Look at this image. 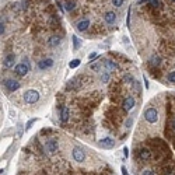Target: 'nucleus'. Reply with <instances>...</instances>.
Returning <instances> with one entry per match:
<instances>
[{"instance_id": "1", "label": "nucleus", "mask_w": 175, "mask_h": 175, "mask_svg": "<svg viewBox=\"0 0 175 175\" xmlns=\"http://www.w3.org/2000/svg\"><path fill=\"white\" fill-rule=\"evenodd\" d=\"M143 116H144V120L151 123V125L158 122V111H157L156 108H147V109L144 111Z\"/></svg>"}, {"instance_id": "2", "label": "nucleus", "mask_w": 175, "mask_h": 175, "mask_svg": "<svg viewBox=\"0 0 175 175\" xmlns=\"http://www.w3.org/2000/svg\"><path fill=\"white\" fill-rule=\"evenodd\" d=\"M39 100V93L37 90H28L24 94V101L27 104H35Z\"/></svg>"}, {"instance_id": "3", "label": "nucleus", "mask_w": 175, "mask_h": 175, "mask_svg": "<svg viewBox=\"0 0 175 175\" xmlns=\"http://www.w3.org/2000/svg\"><path fill=\"white\" fill-rule=\"evenodd\" d=\"M72 157H73V160L77 161V163H83V161H86V158H87L86 153H84V150H83L81 147H74V149H73Z\"/></svg>"}, {"instance_id": "4", "label": "nucleus", "mask_w": 175, "mask_h": 175, "mask_svg": "<svg viewBox=\"0 0 175 175\" xmlns=\"http://www.w3.org/2000/svg\"><path fill=\"white\" fill-rule=\"evenodd\" d=\"M28 72H30V66H28L27 62H24V63L21 62V63H18L16 66V73L18 76H25Z\"/></svg>"}, {"instance_id": "5", "label": "nucleus", "mask_w": 175, "mask_h": 175, "mask_svg": "<svg viewBox=\"0 0 175 175\" xmlns=\"http://www.w3.org/2000/svg\"><path fill=\"white\" fill-rule=\"evenodd\" d=\"M98 144H100V147H102V149H112V147L115 146V140H113L112 137H104V139H101V140L98 142Z\"/></svg>"}, {"instance_id": "6", "label": "nucleus", "mask_w": 175, "mask_h": 175, "mask_svg": "<svg viewBox=\"0 0 175 175\" xmlns=\"http://www.w3.org/2000/svg\"><path fill=\"white\" fill-rule=\"evenodd\" d=\"M57 147H59V144H57V140H55V139H49L46 142V144H45V149L49 153H55L57 150Z\"/></svg>"}, {"instance_id": "7", "label": "nucleus", "mask_w": 175, "mask_h": 175, "mask_svg": "<svg viewBox=\"0 0 175 175\" xmlns=\"http://www.w3.org/2000/svg\"><path fill=\"white\" fill-rule=\"evenodd\" d=\"M4 84H6L8 91H11V93H14V91H17V90L20 88V83L16 81V80H6Z\"/></svg>"}, {"instance_id": "8", "label": "nucleus", "mask_w": 175, "mask_h": 175, "mask_svg": "<svg viewBox=\"0 0 175 175\" xmlns=\"http://www.w3.org/2000/svg\"><path fill=\"white\" fill-rule=\"evenodd\" d=\"M53 66V60L52 59H42L38 62V67L41 70H46V69H50Z\"/></svg>"}, {"instance_id": "9", "label": "nucleus", "mask_w": 175, "mask_h": 175, "mask_svg": "<svg viewBox=\"0 0 175 175\" xmlns=\"http://www.w3.org/2000/svg\"><path fill=\"white\" fill-rule=\"evenodd\" d=\"M135 104H136V101L133 97H127V98L123 100V109H125V111H130V109L135 107Z\"/></svg>"}, {"instance_id": "10", "label": "nucleus", "mask_w": 175, "mask_h": 175, "mask_svg": "<svg viewBox=\"0 0 175 175\" xmlns=\"http://www.w3.org/2000/svg\"><path fill=\"white\" fill-rule=\"evenodd\" d=\"M69 119H70V109L67 107H62L60 108V120L66 123Z\"/></svg>"}, {"instance_id": "11", "label": "nucleus", "mask_w": 175, "mask_h": 175, "mask_svg": "<svg viewBox=\"0 0 175 175\" xmlns=\"http://www.w3.org/2000/svg\"><path fill=\"white\" fill-rule=\"evenodd\" d=\"M104 20H105V23H107V24L112 25L115 21H116V14H115L113 11H108V13L104 16Z\"/></svg>"}, {"instance_id": "12", "label": "nucleus", "mask_w": 175, "mask_h": 175, "mask_svg": "<svg viewBox=\"0 0 175 175\" xmlns=\"http://www.w3.org/2000/svg\"><path fill=\"white\" fill-rule=\"evenodd\" d=\"M151 157V151L149 149H140L139 150V158L140 160H149Z\"/></svg>"}, {"instance_id": "13", "label": "nucleus", "mask_w": 175, "mask_h": 175, "mask_svg": "<svg viewBox=\"0 0 175 175\" xmlns=\"http://www.w3.org/2000/svg\"><path fill=\"white\" fill-rule=\"evenodd\" d=\"M14 55H7L6 56V59H4V67H7V69H10V67H13L14 66Z\"/></svg>"}, {"instance_id": "14", "label": "nucleus", "mask_w": 175, "mask_h": 175, "mask_svg": "<svg viewBox=\"0 0 175 175\" xmlns=\"http://www.w3.org/2000/svg\"><path fill=\"white\" fill-rule=\"evenodd\" d=\"M88 27H90V20H83V21H80L79 24H77V30L79 31H86Z\"/></svg>"}, {"instance_id": "15", "label": "nucleus", "mask_w": 175, "mask_h": 175, "mask_svg": "<svg viewBox=\"0 0 175 175\" xmlns=\"http://www.w3.org/2000/svg\"><path fill=\"white\" fill-rule=\"evenodd\" d=\"M60 41H62V38H60L59 35H55V37H52V38L49 39V46H57V45L60 44Z\"/></svg>"}, {"instance_id": "16", "label": "nucleus", "mask_w": 175, "mask_h": 175, "mask_svg": "<svg viewBox=\"0 0 175 175\" xmlns=\"http://www.w3.org/2000/svg\"><path fill=\"white\" fill-rule=\"evenodd\" d=\"M150 64L153 66V67H157V66H160V64H161V59H160V56H157V55L151 56Z\"/></svg>"}, {"instance_id": "17", "label": "nucleus", "mask_w": 175, "mask_h": 175, "mask_svg": "<svg viewBox=\"0 0 175 175\" xmlns=\"http://www.w3.org/2000/svg\"><path fill=\"white\" fill-rule=\"evenodd\" d=\"M74 7H76L74 1H66V4H64V10H67V11H72Z\"/></svg>"}, {"instance_id": "18", "label": "nucleus", "mask_w": 175, "mask_h": 175, "mask_svg": "<svg viewBox=\"0 0 175 175\" xmlns=\"http://www.w3.org/2000/svg\"><path fill=\"white\" fill-rule=\"evenodd\" d=\"M105 66H107L109 70H113V69H116V64H115V62H112V60H107V62H105Z\"/></svg>"}, {"instance_id": "19", "label": "nucleus", "mask_w": 175, "mask_h": 175, "mask_svg": "<svg viewBox=\"0 0 175 175\" xmlns=\"http://www.w3.org/2000/svg\"><path fill=\"white\" fill-rule=\"evenodd\" d=\"M108 80H109V73L108 72H105L101 74V81L102 83H108Z\"/></svg>"}, {"instance_id": "20", "label": "nucleus", "mask_w": 175, "mask_h": 175, "mask_svg": "<svg viewBox=\"0 0 175 175\" xmlns=\"http://www.w3.org/2000/svg\"><path fill=\"white\" fill-rule=\"evenodd\" d=\"M79 64H80V59H74V60H72V62H70V64H69V66H70L72 69H76Z\"/></svg>"}, {"instance_id": "21", "label": "nucleus", "mask_w": 175, "mask_h": 175, "mask_svg": "<svg viewBox=\"0 0 175 175\" xmlns=\"http://www.w3.org/2000/svg\"><path fill=\"white\" fill-rule=\"evenodd\" d=\"M143 1H146V3H150L153 7H157V6H158V0H142V3H143Z\"/></svg>"}, {"instance_id": "22", "label": "nucleus", "mask_w": 175, "mask_h": 175, "mask_svg": "<svg viewBox=\"0 0 175 175\" xmlns=\"http://www.w3.org/2000/svg\"><path fill=\"white\" fill-rule=\"evenodd\" d=\"M112 4H113L115 7H120V6L123 4V0H112Z\"/></svg>"}, {"instance_id": "23", "label": "nucleus", "mask_w": 175, "mask_h": 175, "mask_svg": "<svg viewBox=\"0 0 175 175\" xmlns=\"http://www.w3.org/2000/svg\"><path fill=\"white\" fill-rule=\"evenodd\" d=\"M168 81L169 83H175V72H171L168 74Z\"/></svg>"}, {"instance_id": "24", "label": "nucleus", "mask_w": 175, "mask_h": 175, "mask_svg": "<svg viewBox=\"0 0 175 175\" xmlns=\"http://www.w3.org/2000/svg\"><path fill=\"white\" fill-rule=\"evenodd\" d=\"M73 42H74V49H77L80 46V41L77 39V37H73Z\"/></svg>"}, {"instance_id": "25", "label": "nucleus", "mask_w": 175, "mask_h": 175, "mask_svg": "<svg viewBox=\"0 0 175 175\" xmlns=\"http://www.w3.org/2000/svg\"><path fill=\"white\" fill-rule=\"evenodd\" d=\"M35 120H37V119H30V120H28V123H27V127H25V129H27V130H28V129H31V126L34 125V122H35Z\"/></svg>"}, {"instance_id": "26", "label": "nucleus", "mask_w": 175, "mask_h": 175, "mask_svg": "<svg viewBox=\"0 0 175 175\" xmlns=\"http://www.w3.org/2000/svg\"><path fill=\"white\" fill-rule=\"evenodd\" d=\"M95 57H97V53H94V52H93V53H90V56H88V59H90V60H94Z\"/></svg>"}, {"instance_id": "27", "label": "nucleus", "mask_w": 175, "mask_h": 175, "mask_svg": "<svg viewBox=\"0 0 175 175\" xmlns=\"http://www.w3.org/2000/svg\"><path fill=\"white\" fill-rule=\"evenodd\" d=\"M132 120H133L132 118H129V119L126 120V127H130V126H132Z\"/></svg>"}, {"instance_id": "28", "label": "nucleus", "mask_w": 175, "mask_h": 175, "mask_svg": "<svg viewBox=\"0 0 175 175\" xmlns=\"http://www.w3.org/2000/svg\"><path fill=\"white\" fill-rule=\"evenodd\" d=\"M143 174H147V175H151V174H154L153 171H150V169H144L143 171Z\"/></svg>"}, {"instance_id": "29", "label": "nucleus", "mask_w": 175, "mask_h": 175, "mask_svg": "<svg viewBox=\"0 0 175 175\" xmlns=\"http://www.w3.org/2000/svg\"><path fill=\"white\" fill-rule=\"evenodd\" d=\"M3 32H4V25L0 24V34H3Z\"/></svg>"}, {"instance_id": "30", "label": "nucleus", "mask_w": 175, "mask_h": 175, "mask_svg": "<svg viewBox=\"0 0 175 175\" xmlns=\"http://www.w3.org/2000/svg\"><path fill=\"white\" fill-rule=\"evenodd\" d=\"M122 174H127V171H126V168L125 167H122Z\"/></svg>"}, {"instance_id": "31", "label": "nucleus", "mask_w": 175, "mask_h": 175, "mask_svg": "<svg viewBox=\"0 0 175 175\" xmlns=\"http://www.w3.org/2000/svg\"><path fill=\"white\" fill-rule=\"evenodd\" d=\"M172 129H174V132H175V119L172 120Z\"/></svg>"}, {"instance_id": "32", "label": "nucleus", "mask_w": 175, "mask_h": 175, "mask_svg": "<svg viewBox=\"0 0 175 175\" xmlns=\"http://www.w3.org/2000/svg\"><path fill=\"white\" fill-rule=\"evenodd\" d=\"M172 1H175V0H172Z\"/></svg>"}]
</instances>
